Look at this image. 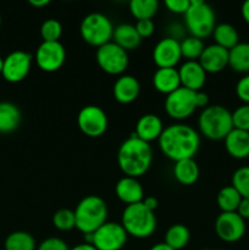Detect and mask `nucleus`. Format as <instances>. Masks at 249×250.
<instances>
[{"label": "nucleus", "mask_w": 249, "mask_h": 250, "mask_svg": "<svg viewBox=\"0 0 249 250\" xmlns=\"http://www.w3.org/2000/svg\"><path fill=\"white\" fill-rule=\"evenodd\" d=\"M5 250H36V239L26 231H15L6 237Z\"/></svg>", "instance_id": "nucleus-29"}, {"label": "nucleus", "mask_w": 249, "mask_h": 250, "mask_svg": "<svg viewBox=\"0 0 249 250\" xmlns=\"http://www.w3.org/2000/svg\"><path fill=\"white\" fill-rule=\"evenodd\" d=\"M195 106H197V109L198 107L205 109V107L209 106V95L202 90L195 92Z\"/></svg>", "instance_id": "nucleus-41"}, {"label": "nucleus", "mask_w": 249, "mask_h": 250, "mask_svg": "<svg viewBox=\"0 0 249 250\" xmlns=\"http://www.w3.org/2000/svg\"><path fill=\"white\" fill-rule=\"evenodd\" d=\"M199 63L207 73H219L228 66V50L216 44L205 46Z\"/></svg>", "instance_id": "nucleus-17"}, {"label": "nucleus", "mask_w": 249, "mask_h": 250, "mask_svg": "<svg viewBox=\"0 0 249 250\" xmlns=\"http://www.w3.org/2000/svg\"><path fill=\"white\" fill-rule=\"evenodd\" d=\"M37 250H70L67 243L58 237H50L42 242Z\"/></svg>", "instance_id": "nucleus-37"}, {"label": "nucleus", "mask_w": 249, "mask_h": 250, "mask_svg": "<svg viewBox=\"0 0 249 250\" xmlns=\"http://www.w3.org/2000/svg\"><path fill=\"white\" fill-rule=\"evenodd\" d=\"M2 66H4V59L0 56V73L2 72Z\"/></svg>", "instance_id": "nucleus-48"}, {"label": "nucleus", "mask_w": 249, "mask_h": 250, "mask_svg": "<svg viewBox=\"0 0 249 250\" xmlns=\"http://www.w3.org/2000/svg\"><path fill=\"white\" fill-rule=\"evenodd\" d=\"M121 225L128 236L148 238L156 229V217L143 203L127 205L122 212Z\"/></svg>", "instance_id": "nucleus-5"}, {"label": "nucleus", "mask_w": 249, "mask_h": 250, "mask_svg": "<svg viewBox=\"0 0 249 250\" xmlns=\"http://www.w3.org/2000/svg\"><path fill=\"white\" fill-rule=\"evenodd\" d=\"M134 27H136L137 32H138L139 37L142 39L149 38L154 33V31H155V23H154L153 20H141V21H137Z\"/></svg>", "instance_id": "nucleus-40"}, {"label": "nucleus", "mask_w": 249, "mask_h": 250, "mask_svg": "<svg viewBox=\"0 0 249 250\" xmlns=\"http://www.w3.org/2000/svg\"><path fill=\"white\" fill-rule=\"evenodd\" d=\"M212 37L216 45L222 46L227 50H231L239 43L238 32L234 28V26L229 23H220L215 26Z\"/></svg>", "instance_id": "nucleus-27"}, {"label": "nucleus", "mask_w": 249, "mask_h": 250, "mask_svg": "<svg viewBox=\"0 0 249 250\" xmlns=\"http://www.w3.org/2000/svg\"><path fill=\"white\" fill-rule=\"evenodd\" d=\"M153 85L159 93L168 95L181 87L178 70L175 67L158 68L153 75Z\"/></svg>", "instance_id": "nucleus-22"}, {"label": "nucleus", "mask_w": 249, "mask_h": 250, "mask_svg": "<svg viewBox=\"0 0 249 250\" xmlns=\"http://www.w3.org/2000/svg\"><path fill=\"white\" fill-rule=\"evenodd\" d=\"M21 122V111L14 103H0V133H11Z\"/></svg>", "instance_id": "nucleus-25"}, {"label": "nucleus", "mask_w": 249, "mask_h": 250, "mask_svg": "<svg viewBox=\"0 0 249 250\" xmlns=\"http://www.w3.org/2000/svg\"><path fill=\"white\" fill-rule=\"evenodd\" d=\"M142 203L144 204V207L148 208V209L150 210V211H153V212L155 211L156 209H158L159 202H158V199H156V198H154V197H145Z\"/></svg>", "instance_id": "nucleus-43"}, {"label": "nucleus", "mask_w": 249, "mask_h": 250, "mask_svg": "<svg viewBox=\"0 0 249 250\" xmlns=\"http://www.w3.org/2000/svg\"><path fill=\"white\" fill-rule=\"evenodd\" d=\"M29 4L34 7H44L46 5H49V0H29Z\"/></svg>", "instance_id": "nucleus-46"}, {"label": "nucleus", "mask_w": 249, "mask_h": 250, "mask_svg": "<svg viewBox=\"0 0 249 250\" xmlns=\"http://www.w3.org/2000/svg\"><path fill=\"white\" fill-rule=\"evenodd\" d=\"M76 217V229L83 234L94 233L106 222L107 205L98 195L84 197L73 210Z\"/></svg>", "instance_id": "nucleus-4"}, {"label": "nucleus", "mask_w": 249, "mask_h": 250, "mask_svg": "<svg viewBox=\"0 0 249 250\" xmlns=\"http://www.w3.org/2000/svg\"><path fill=\"white\" fill-rule=\"evenodd\" d=\"M112 42L124 50L129 51L134 50V49L141 45L142 38L139 37L138 32H137L136 27L133 24L122 23L114 28Z\"/></svg>", "instance_id": "nucleus-23"}, {"label": "nucleus", "mask_w": 249, "mask_h": 250, "mask_svg": "<svg viewBox=\"0 0 249 250\" xmlns=\"http://www.w3.org/2000/svg\"><path fill=\"white\" fill-rule=\"evenodd\" d=\"M199 166L194 159H185L176 161L173 166V176L176 181L183 186H192L199 178Z\"/></svg>", "instance_id": "nucleus-24"}, {"label": "nucleus", "mask_w": 249, "mask_h": 250, "mask_svg": "<svg viewBox=\"0 0 249 250\" xmlns=\"http://www.w3.org/2000/svg\"><path fill=\"white\" fill-rule=\"evenodd\" d=\"M153 163L150 144L139 139L136 134L122 142L117 151V164L124 176L138 178L146 173Z\"/></svg>", "instance_id": "nucleus-2"}, {"label": "nucleus", "mask_w": 249, "mask_h": 250, "mask_svg": "<svg viewBox=\"0 0 249 250\" xmlns=\"http://www.w3.org/2000/svg\"><path fill=\"white\" fill-rule=\"evenodd\" d=\"M0 24H1V17H0Z\"/></svg>", "instance_id": "nucleus-49"}, {"label": "nucleus", "mask_w": 249, "mask_h": 250, "mask_svg": "<svg viewBox=\"0 0 249 250\" xmlns=\"http://www.w3.org/2000/svg\"><path fill=\"white\" fill-rule=\"evenodd\" d=\"M236 94L239 100L249 105V73L243 76L236 84Z\"/></svg>", "instance_id": "nucleus-38"}, {"label": "nucleus", "mask_w": 249, "mask_h": 250, "mask_svg": "<svg viewBox=\"0 0 249 250\" xmlns=\"http://www.w3.org/2000/svg\"><path fill=\"white\" fill-rule=\"evenodd\" d=\"M77 125L81 132L90 138L103 136L107 129V116L97 105H87L78 112Z\"/></svg>", "instance_id": "nucleus-10"}, {"label": "nucleus", "mask_w": 249, "mask_h": 250, "mask_svg": "<svg viewBox=\"0 0 249 250\" xmlns=\"http://www.w3.org/2000/svg\"><path fill=\"white\" fill-rule=\"evenodd\" d=\"M65 61L66 50L60 42H42L36 51V62L44 72L60 70Z\"/></svg>", "instance_id": "nucleus-12"}, {"label": "nucleus", "mask_w": 249, "mask_h": 250, "mask_svg": "<svg viewBox=\"0 0 249 250\" xmlns=\"http://www.w3.org/2000/svg\"><path fill=\"white\" fill-rule=\"evenodd\" d=\"M228 66L239 73H249V43H238L228 50Z\"/></svg>", "instance_id": "nucleus-26"}, {"label": "nucleus", "mask_w": 249, "mask_h": 250, "mask_svg": "<svg viewBox=\"0 0 249 250\" xmlns=\"http://www.w3.org/2000/svg\"><path fill=\"white\" fill-rule=\"evenodd\" d=\"M190 0H166L165 6L172 14L185 15L189 9Z\"/></svg>", "instance_id": "nucleus-39"}, {"label": "nucleus", "mask_w": 249, "mask_h": 250, "mask_svg": "<svg viewBox=\"0 0 249 250\" xmlns=\"http://www.w3.org/2000/svg\"><path fill=\"white\" fill-rule=\"evenodd\" d=\"M33 56L23 50L11 51L4 58L2 77L10 83H19L27 77L32 67Z\"/></svg>", "instance_id": "nucleus-13"}, {"label": "nucleus", "mask_w": 249, "mask_h": 250, "mask_svg": "<svg viewBox=\"0 0 249 250\" xmlns=\"http://www.w3.org/2000/svg\"><path fill=\"white\" fill-rule=\"evenodd\" d=\"M214 250H225V249H214Z\"/></svg>", "instance_id": "nucleus-50"}, {"label": "nucleus", "mask_w": 249, "mask_h": 250, "mask_svg": "<svg viewBox=\"0 0 249 250\" xmlns=\"http://www.w3.org/2000/svg\"><path fill=\"white\" fill-rule=\"evenodd\" d=\"M115 193L116 197L126 204V207L142 203L144 199V190L139 181L128 176H124L117 181L115 186Z\"/></svg>", "instance_id": "nucleus-19"}, {"label": "nucleus", "mask_w": 249, "mask_h": 250, "mask_svg": "<svg viewBox=\"0 0 249 250\" xmlns=\"http://www.w3.org/2000/svg\"><path fill=\"white\" fill-rule=\"evenodd\" d=\"M226 151L234 159L249 158V132L233 128L224 139Z\"/></svg>", "instance_id": "nucleus-21"}, {"label": "nucleus", "mask_w": 249, "mask_h": 250, "mask_svg": "<svg viewBox=\"0 0 249 250\" xmlns=\"http://www.w3.org/2000/svg\"><path fill=\"white\" fill-rule=\"evenodd\" d=\"M129 12L137 21L141 20H151L159 10L158 0H131L129 1Z\"/></svg>", "instance_id": "nucleus-31"}, {"label": "nucleus", "mask_w": 249, "mask_h": 250, "mask_svg": "<svg viewBox=\"0 0 249 250\" xmlns=\"http://www.w3.org/2000/svg\"><path fill=\"white\" fill-rule=\"evenodd\" d=\"M164 125L160 117L155 114H145L138 119L136 124L134 134L143 142L150 144V142L158 141L164 131Z\"/></svg>", "instance_id": "nucleus-20"}, {"label": "nucleus", "mask_w": 249, "mask_h": 250, "mask_svg": "<svg viewBox=\"0 0 249 250\" xmlns=\"http://www.w3.org/2000/svg\"><path fill=\"white\" fill-rule=\"evenodd\" d=\"M95 60L98 66L107 75L122 76L128 67V54L114 42H109L98 48Z\"/></svg>", "instance_id": "nucleus-8"}, {"label": "nucleus", "mask_w": 249, "mask_h": 250, "mask_svg": "<svg viewBox=\"0 0 249 250\" xmlns=\"http://www.w3.org/2000/svg\"><path fill=\"white\" fill-rule=\"evenodd\" d=\"M232 187L244 199H249V166H243L232 175Z\"/></svg>", "instance_id": "nucleus-33"}, {"label": "nucleus", "mask_w": 249, "mask_h": 250, "mask_svg": "<svg viewBox=\"0 0 249 250\" xmlns=\"http://www.w3.org/2000/svg\"><path fill=\"white\" fill-rule=\"evenodd\" d=\"M165 111L171 119L182 121L188 119L197 110L195 106V92L180 87L171 94L166 95Z\"/></svg>", "instance_id": "nucleus-9"}, {"label": "nucleus", "mask_w": 249, "mask_h": 250, "mask_svg": "<svg viewBox=\"0 0 249 250\" xmlns=\"http://www.w3.org/2000/svg\"><path fill=\"white\" fill-rule=\"evenodd\" d=\"M141 93V84L134 76L122 75L115 81L112 94L120 104H131L138 98Z\"/></svg>", "instance_id": "nucleus-18"}, {"label": "nucleus", "mask_w": 249, "mask_h": 250, "mask_svg": "<svg viewBox=\"0 0 249 250\" xmlns=\"http://www.w3.org/2000/svg\"><path fill=\"white\" fill-rule=\"evenodd\" d=\"M164 155L172 161L193 159L200 146V136L193 127L185 124H173L165 127L158 139Z\"/></svg>", "instance_id": "nucleus-1"}, {"label": "nucleus", "mask_w": 249, "mask_h": 250, "mask_svg": "<svg viewBox=\"0 0 249 250\" xmlns=\"http://www.w3.org/2000/svg\"><path fill=\"white\" fill-rule=\"evenodd\" d=\"M178 75H180L181 87L192 92L202 90L207 82V72L202 67L199 61H185L178 68Z\"/></svg>", "instance_id": "nucleus-16"}, {"label": "nucleus", "mask_w": 249, "mask_h": 250, "mask_svg": "<svg viewBox=\"0 0 249 250\" xmlns=\"http://www.w3.org/2000/svg\"><path fill=\"white\" fill-rule=\"evenodd\" d=\"M181 55L186 61H198L204 51L205 45L203 39L197 37H186L185 39L180 41Z\"/></svg>", "instance_id": "nucleus-32"}, {"label": "nucleus", "mask_w": 249, "mask_h": 250, "mask_svg": "<svg viewBox=\"0 0 249 250\" xmlns=\"http://www.w3.org/2000/svg\"><path fill=\"white\" fill-rule=\"evenodd\" d=\"M62 34V26L55 19H48L42 23L41 36L43 42H59Z\"/></svg>", "instance_id": "nucleus-35"}, {"label": "nucleus", "mask_w": 249, "mask_h": 250, "mask_svg": "<svg viewBox=\"0 0 249 250\" xmlns=\"http://www.w3.org/2000/svg\"><path fill=\"white\" fill-rule=\"evenodd\" d=\"M241 200V194L232 186H226L217 193L216 203L221 212H236Z\"/></svg>", "instance_id": "nucleus-30"}, {"label": "nucleus", "mask_w": 249, "mask_h": 250, "mask_svg": "<svg viewBox=\"0 0 249 250\" xmlns=\"http://www.w3.org/2000/svg\"><path fill=\"white\" fill-rule=\"evenodd\" d=\"M198 127L207 139L224 141L233 129L232 112L222 105H209L200 112Z\"/></svg>", "instance_id": "nucleus-3"}, {"label": "nucleus", "mask_w": 249, "mask_h": 250, "mask_svg": "<svg viewBox=\"0 0 249 250\" xmlns=\"http://www.w3.org/2000/svg\"><path fill=\"white\" fill-rule=\"evenodd\" d=\"M215 232L221 241L234 243L246 233V221L237 212H221L215 221Z\"/></svg>", "instance_id": "nucleus-14"}, {"label": "nucleus", "mask_w": 249, "mask_h": 250, "mask_svg": "<svg viewBox=\"0 0 249 250\" xmlns=\"http://www.w3.org/2000/svg\"><path fill=\"white\" fill-rule=\"evenodd\" d=\"M70 250H98L95 248L93 244H88V243H81L78 244V246L73 247V248H71Z\"/></svg>", "instance_id": "nucleus-45"}, {"label": "nucleus", "mask_w": 249, "mask_h": 250, "mask_svg": "<svg viewBox=\"0 0 249 250\" xmlns=\"http://www.w3.org/2000/svg\"><path fill=\"white\" fill-rule=\"evenodd\" d=\"M128 234L121 224L105 222L93 233V246L98 250H121L127 242Z\"/></svg>", "instance_id": "nucleus-11"}, {"label": "nucleus", "mask_w": 249, "mask_h": 250, "mask_svg": "<svg viewBox=\"0 0 249 250\" xmlns=\"http://www.w3.org/2000/svg\"><path fill=\"white\" fill-rule=\"evenodd\" d=\"M186 28L192 37L199 39L211 36L215 29V12L203 0H190L189 9L185 14Z\"/></svg>", "instance_id": "nucleus-6"}, {"label": "nucleus", "mask_w": 249, "mask_h": 250, "mask_svg": "<svg viewBox=\"0 0 249 250\" xmlns=\"http://www.w3.org/2000/svg\"><path fill=\"white\" fill-rule=\"evenodd\" d=\"M81 37L87 44L100 48L109 43L114 34V26L107 16L100 12L87 15L81 22Z\"/></svg>", "instance_id": "nucleus-7"}, {"label": "nucleus", "mask_w": 249, "mask_h": 250, "mask_svg": "<svg viewBox=\"0 0 249 250\" xmlns=\"http://www.w3.org/2000/svg\"><path fill=\"white\" fill-rule=\"evenodd\" d=\"M190 239V232L187 226L182 224L172 225L170 229L166 231L165 242L166 246L170 247L173 250H181L185 248Z\"/></svg>", "instance_id": "nucleus-28"}, {"label": "nucleus", "mask_w": 249, "mask_h": 250, "mask_svg": "<svg viewBox=\"0 0 249 250\" xmlns=\"http://www.w3.org/2000/svg\"><path fill=\"white\" fill-rule=\"evenodd\" d=\"M233 128L249 132V105L244 104L232 112Z\"/></svg>", "instance_id": "nucleus-36"}, {"label": "nucleus", "mask_w": 249, "mask_h": 250, "mask_svg": "<svg viewBox=\"0 0 249 250\" xmlns=\"http://www.w3.org/2000/svg\"><path fill=\"white\" fill-rule=\"evenodd\" d=\"M53 225L56 229L62 232L71 231L76 227L75 212L70 209H60L53 215Z\"/></svg>", "instance_id": "nucleus-34"}, {"label": "nucleus", "mask_w": 249, "mask_h": 250, "mask_svg": "<svg viewBox=\"0 0 249 250\" xmlns=\"http://www.w3.org/2000/svg\"><path fill=\"white\" fill-rule=\"evenodd\" d=\"M237 214L242 217V219L246 221L249 219V199H244L242 198L241 203L238 205V209H237Z\"/></svg>", "instance_id": "nucleus-42"}, {"label": "nucleus", "mask_w": 249, "mask_h": 250, "mask_svg": "<svg viewBox=\"0 0 249 250\" xmlns=\"http://www.w3.org/2000/svg\"><path fill=\"white\" fill-rule=\"evenodd\" d=\"M241 12H242V17H243L244 21L249 24V0H247V1L243 2Z\"/></svg>", "instance_id": "nucleus-44"}, {"label": "nucleus", "mask_w": 249, "mask_h": 250, "mask_svg": "<svg viewBox=\"0 0 249 250\" xmlns=\"http://www.w3.org/2000/svg\"><path fill=\"white\" fill-rule=\"evenodd\" d=\"M149 250H173V249H171L170 247L166 246L165 243H156L154 244V246Z\"/></svg>", "instance_id": "nucleus-47"}, {"label": "nucleus", "mask_w": 249, "mask_h": 250, "mask_svg": "<svg viewBox=\"0 0 249 250\" xmlns=\"http://www.w3.org/2000/svg\"><path fill=\"white\" fill-rule=\"evenodd\" d=\"M181 59L182 55H181L180 41L171 37H166L158 42L153 50V61L158 68L176 67Z\"/></svg>", "instance_id": "nucleus-15"}]
</instances>
